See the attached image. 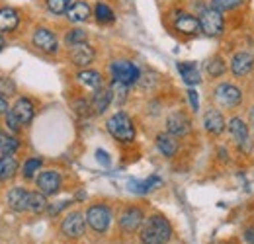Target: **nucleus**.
<instances>
[{"label":"nucleus","mask_w":254,"mask_h":244,"mask_svg":"<svg viewBox=\"0 0 254 244\" xmlns=\"http://www.w3.org/2000/svg\"><path fill=\"white\" fill-rule=\"evenodd\" d=\"M172 237V227L162 215H151L141 225V243L143 244H166Z\"/></svg>","instance_id":"f257e3e1"},{"label":"nucleus","mask_w":254,"mask_h":244,"mask_svg":"<svg viewBox=\"0 0 254 244\" xmlns=\"http://www.w3.org/2000/svg\"><path fill=\"white\" fill-rule=\"evenodd\" d=\"M108 131L114 139L122 141V143H131L135 139V127H133V122L131 118L124 114V112H118L114 114L110 120H108Z\"/></svg>","instance_id":"f03ea898"},{"label":"nucleus","mask_w":254,"mask_h":244,"mask_svg":"<svg viewBox=\"0 0 254 244\" xmlns=\"http://www.w3.org/2000/svg\"><path fill=\"white\" fill-rule=\"evenodd\" d=\"M199 28L205 35L209 37H217L223 33L225 28V20H223V12L215 10V8H203L199 12Z\"/></svg>","instance_id":"7ed1b4c3"},{"label":"nucleus","mask_w":254,"mask_h":244,"mask_svg":"<svg viewBox=\"0 0 254 244\" xmlns=\"http://www.w3.org/2000/svg\"><path fill=\"white\" fill-rule=\"evenodd\" d=\"M86 223L96 233H106L112 223V211L108 205H92L86 211Z\"/></svg>","instance_id":"20e7f679"},{"label":"nucleus","mask_w":254,"mask_h":244,"mask_svg":"<svg viewBox=\"0 0 254 244\" xmlns=\"http://www.w3.org/2000/svg\"><path fill=\"white\" fill-rule=\"evenodd\" d=\"M110 72H112L114 80H122V82H126L129 86L139 82V78H141L139 68L129 61H114L110 64Z\"/></svg>","instance_id":"39448f33"},{"label":"nucleus","mask_w":254,"mask_h":244,"mask_svg":"<svg viewBox=\"0 0 254 244\" xmlns=\"http://www.w3.org/2000/svg\"><path fill=\"white\" fill-rule=\"evenodd\" d=\"M84 229H86V215H82L80 211L68 213L61 223V233L66 239H80L84 235Z\"/></svg>","instance_id":"423d86ee"},{"label":"nucleus","mask_w":254,"mask_h":244,"mask_svg":"<svg viewBox=\"0 0 254 244\" xmlns=\"http://www.w3.org/2000/svg\"><path fill=\"white\" fill-rule=\"evenodd\" d=\"M215 100H217L219 106L231 110V108H237V106L241 104L243 92H241V88H237L235 84L223 82V84H219V86L215 88Z\"/></svg>","instance_id":"0eeeda50"},{"label":"nucleus","mask_w":254,"mask_h":244,"mask_svg":"<svg viewBox=\"0 0 254 244\" xmlns=\"http://www.w3.org/2000/svg\"><path fill=\"white\" fill-rule=\"evenodd\" d=\"M32 41L41 53H47V55H53L59 49V41H57L55 33L51 30H47V28H37L33 31Z\"/></svg>","instance_id":"6e6552de"},{"label":"nucleus","mask_w":254,"mask_h":244,"mask_svg":"<svg viewBox=\"0 0 254 244\" xmlns=\"http://www.w3.org/2000/svg\"><path fill=\"white\" fill-rule=\"evenodd\" d=\"M37 189L41 191V193H45V195H55L57 191H59V187H61V174L57 172V170H45V172H41L39 176H37Z\"/></svg>","instance_id":"1a4fd4ad"},{"label":"nucleus","mask_w":254,"mask_h":244,"mask_svg":"<svg viewBox=\"0 0 254 244\" xmlns=\"http://www.w3.org/2000/svg\"><path fill=\"white\" fill-rule=\"evenodd\" d=\"M145 221V215L139 207H127L124 213L120 215V227L124 233H135L137 229H141Z\"/></svg>","instance_id":"9d476101"},{"label":"nucleus","mask_w":254,"mask_h":244,"mask_svg":"<svg viewBox=\"0 0 254 244\" xmlns=\"http://www.w3.org/2000/svg\"><path fill=\"white\" fill-rule=\"evenodd\" d=\"M166 131L174 137H182L190 131V120L184 112H172L166 118Z\"/></svg>","instance_id":"9b49d317"},{"label":"nucleus","mask_w":254,"mask_h":244,"mask_svg":"<svg viewBox=\"0 0 254 244\" xmlns=\"http://www.w3.org/2000/svg\"><path fill=\"white\" fill-rule=\"evenodd\" d=\"M254 68V57L249 51H239L233 59H231V70L235 76H247L251 74Z\"/></svg>","instance_id":"f8f14e48"},{"label":"nucleus","mask_w":254,"mask_h":244,"mask_svg":"<svg viewBox=\"0 0 254 244\" xmlns=\"http://www.w3.org/2000/svg\"><path fill=\"white\" fill-rule=\"evenodd\" d=\"M28 203H30V191H26L24 187H12L8 191V205L12 211H28Z\"/></svg>","instance_id":"ddd939ff"},{"label":"nucleus","mask_w":254,"mask_h":244,"mask_svg":"<svg viewBox=\"0 0 254 244\" xmlns=\"http://www.w3.org/2000/svg\"><path fill=\"white\" fill-rule=\"evenodd\" d=\"M70 59L76 66H88L94 61V49L88 43H78L70 47Z\"/></svg>","instance_id":"4468645a"},{"label":"nucleus","mask_w":254,"mask_h":244,"mask_svg":"<svg viewBox=\"0 0 254 244\" xmlns=\"http://www.w3.org/2000/svg\"><path fill=\"white\" fill-rule=\"evenodd\" d=\"M227 127H229V135H231V139L235 143L243 145V143L249 141V125L245 123L243 118H231Z\"/></svg>","instance_id":"2eb2a0df"},{"label":"nucleus","mask_w":254,"mask_h":244,"mask_svg":"<svg viewBox=\"0 0 254 244\" xmlns=\"http://www.w3.org/2000/svg\"><path fill=\"white\" fill-rule=\"evenodd\" d=\"M203 125H205V131H207V133H211V135H221L223 131H225V127H227V122H225V118L221 116V112L209 110V112H205V116H203Z\"/></svg>","instance_id":"dca6fc26"},{"label":"nucleus","mask_w":254,"mask_h":244,"mask_svg":"<svg viewBox=\"0 0 254 244\" xmlns=\"http://www.w3.org/2000/svg\"><path fill=\"white\" fill-rule=\"evenodd\" d=\"M12 114L16 116V120L20 122V125H30L33 120V104L28 100V98H20L14 108H12Z\"/></svg>","instance_id":"f3484780"},{"label":"nucleus","mask_w":254,"mask_h":244,"mask_svg":"<svg viewBox=\"0 0 254 244\" xmlns=\"http://www.w3.org/2000/svg\"><path fill=\"white\" fill-rule=\"evenodd\" d=\"M174 28L180 31V33H184V35H195L197 31H201V28H199V18H195L191 14H180L176 18V22H174Z\"/></svg>","instance_id":"a211bd4d"},{"label":"nucleus","mask_w":254,"mask_h":244,"mask_svg":"<svg viewBox=\"0 0 254 244\" xmlns=\"http://www.w3.org/2000/svg\"><path fill=\"white\" fill-rule=\"evenodd\" d=\"M66 18L72 22V24H82L90 18V6L82 0H76L70 4V8L66 10Z\"/></svg>","instance_id":"6ab92c4d"},{"label":"nucleus","mask_w":254,"mask_h":244,"mask_svg":"<svg viewBox=\"0 0 254 244\" xmlns=\"http://www.w3.org/2000/svg\"><path fill=\"white\" fill-rule=\"evenodd\" d=\"M157 147H159V151L162 153V156L172 158L176 154V151H178V141L170 133H159L157 135Z\"/></svg>","instance_id":"aec40b11"},{"label":"nucleus","mask_w":254,"mask_h":244,"mask_svg":"<svg viewBox=\"0 0 254 244\" xmlns=\"http://www.w3.org/2000/svg\"><path fill=\"white\" fill-rule=\"evenodd\" d=\"M20 24V16L14 8H0V31H14Z\"/></svg>","instance_id":"412c9836"},{"label":"nucleus","mask_w":254,"mask_h":244,"mask_svg":"<svg viewBox=\"0 0 254 244\" xmlns=\"http://www.w3.org/2000/svg\"><path fill=\"white\" fill-rule=\"evenodd\" d=\"M178 72L182 74L184 82L188 86H195L201 82V76H199V68L193 64V62H178Z\"/></svg>","instance_id":"4be33fe9"},{"label":"nucleus","mask_w":254,"mask_h":244,"mask_svg":"<svg viewBox=\"0 0 254 244\" xmlns=\"http://www.w3.org/2000/svg\"><path fill=\"white\" fill-rule=\"evenodd\" d=\"M112 104V90L108 88H98L92 96V110L94 114H104Z\"/></svg>","instance_id":"5701e85b"},{"label":"nucleus","mask_w":254,"mask_h":244,"mask_svg":"<svg viewBox=\"0 0 254 244\" xmlns=\"http://www.w3.org/2000/svg\"><path fill=\"white\" fill-rule=\"evenodd\" d=\"M18 172V160L14 156H0V182L12 180Z\"/></svg>","instance_id":"b1692460"},{"label":"nucleus","mask_w":254,"mask_h":244,"mask_svg":"<svg viewBox=\"0 0 254 244\" xmlns=\"http://www.w3.org/2000/svg\"><path fill=\"white\" fill-rule=\"evenodd\" d=\"M76 78H78L80 84H84V86L90 88V90L102 88V76H100V72H96V70H80V72L76 74Z\"/></svg>","instance_id":"393cba45"},{"label":"nucleus","mask_w":254,"mask_h":244,"mask_svg":"<svg viewBox=\"0 0 254 244\" xmlns=\"http://www.w3.org/2000/svg\"><path fill=\"white\" fill-rule=\"evenodd\" d=\"M162 180L157 178V176H151L149 180H145V182H137V180H131V182L127 183L129 185V191H135V193H149L151 189H157Z\"/></svg>","instance_id":"a878e982"},{"label":"nucleus","mask_w":254,"mask_h":244,"mask_svg":"<svg viewBox=\"0 0 254 244\" xmlns=\"http://www.w3.org/2000/svg\"><path fill=\"white\" fill-rule=\"evenodd\" d=\"M49 203H47V195L41 193L39 189L37 191H30V203H28V211L32 213H41V211H47Z\"/></svg>","instance_id":"bb28decb"},{"label":"nucleus","mask_w":254,"mask_h":244,"mask_svg":"<svg viewBox=\"0 0 254 244\" xmlns=\"http://www.w3.org/2000/svg\"><path fill=\"white\" fill-rule=\"evenodd\" d=\"M18 147H20V143L16 137L0 135V156H12L18 151Z\"/></svg>","instance_id":"cd10ccee"},{"label":"nucleus","mask_w":254,"mask_h":244,"mask_svg":"<svg viewBox=\"0 0 254 244\" xmlns=\"http://www.w3.org/2000/svg\"><path fill=\"white\" fill-rule=\"evenodd\" d=\"M94 16L98 20V24H112L116 20V14L112 12V8L108 4H96V10H94Z\"/></svg>","instance_id":"c85d7f7f"},{"label":"nucleus","mask_w":254,"mask_h":244,"mask_svg":"<svg viewBox=\"0 0 254 244\" xmlns=\"http://www.w3.org/2000/svg\"><path fill=\"white\" fill-rule=\"evenodd\" d=\"M112 100L116 102V104H124L127 100V92H129V84L126 82H122V80H114L112 82Z\"/></svg>","instance_id":"c756f323"},{"label":"nucleus","mask_w":254,"mask_h":244,"mask_svg":"<svg viewBox=\"0 0 254 244\" xmlns=\"http://www.w3.org/2000/svg\"><path fill=\"white\" fill-rule=\"evenodd\" d=\"M205 70H207V74H209V76L217 78V76H223V74H225L227 64H225V61H223L221 57H213V59H209V61H207Z\"/></svg>","instance_id":"7c9ffc66"},{"label":"nucleus","mask_w":254,"mask_h":244,"mask_svg":"<svg viewBox=\"0 0 254 244\" xmlns=\"http://www.w3.org/2000/svg\"><path fill=\"white\" fill-rule=\"evenodd\" d=\"M86 39H88V33L84 30H70L66 33V37H64V43L68 45V47H72V45H78V43H86Z\"/></svg>","instance_id":"2f4dec72"},{"label":"nucleus","mask_w":254,"mask_h":244,"mask_svg":"<svg viewBox=\"0 0 254 244\" xmlns=\"http://www.w3.org/2000/svg\"><path fill=\"white\" fill-rule=\"evenodd\" d=\"M45 4H47V10L53 14H66L72 0H45Z\"/></svg>","instance_id":"473e14b6"},{"label":"nucleus","mask_w":254,"mask_h":244,"mask_svg":"<svg viewBox=\"0 0 254 244\" xmlns=\"http://www.w3.org/2000/svg\"><path fill=\"white\" fill-rule=\"evenodd\" d=\"M243 0H209V6L219 10V12H227V10H235L237 6H241Z\"/></svg>","instance_id":"72a5a7b5"},{"label":"nucleus","mask_w":254,"mask_h":244,"mask_svg":"<svg viewBox=\"0 0 254 244\" xmlns=\"http://www.w3.org/2000/svg\"><path fill=\"white\" fill-rule=\"evenodd\" d=\"M41 168V158H30V160H26V164H24V168H22V174H24V178H33L35 176V172Z\"/></svg>","instance_id":"f704fd0d"},{"label":"nucleus","mask_w":254,"mask_h":244,"mask_svg":"<svg viewBox=\"0 0 254 244\" xmlns=\"http://www.w3.org/2000/svg\"><path fill=\"white\" fill-rule=\"evenodd\" d=\"M6 125H8V129H10L12 133H18V131H20V127H22V125H20V122L16 120V116L12 114V110L6 114Z\"/></svg>","instance_id":"c9c22d12"},{"label":"nucleus","mask_w":254,"mask_h":244,"mask_svg":"<svg viewBox=\"0 0 254 244\" xmlns=\"http://www.w3.org/2000/svg\"><path fill=\"white\" fill-rule=\"evenodd\" d=\"M14 92H16V86H14V82H12L10 78H0V94L10 96V94H14Z\"/></svg>","instance_id":"e433bc0d"},{"label":"nucleus","mask_w":254,"mask_h":244,"mask_svg":"<svg viewBox=\"0 0 254 244\" xmlns=\"http://www.w3.org/2000/svg\"><path fill=\"white\" fill-rule=\"evenodd\" d=\"M66 205H70V201H59L57 205H49L47 207V215H51V217H55V215H59L63 211Z\"/></svg>","instance_id":"4c0bfd02"},{"label":"nucleus","mask_w":254,"mask_h":244,"mask_svg":"<svg viewBox=\"0 0 254 244\" xmlns=\"http://www.w3.org/2000/svg\"><path fill=\"white\" fill-rule=\"evenodd\" d=\"M188 98H190V104L191 108H193V112H197L199 110V98H197V92L195 90H188Z\"/></svg>","instance_id":"58836bf2"},{"label":"nucleus","mask_w":254,"mask_h":244,"mask_svg":"<svg viewBox=\"0 0 254 244\" xmlns=\"http://www.w3.org/2000/svg\"><path fill=\"white\" fill-rule=\"evenodd\" d=\"M243 239L247 244H254V227H247L243 231Z\"/></svg>","instance_id":"ea45409f"},{"label":"nucleus","mask_w":254,"mask_h":244,"mask_svg":"<svg viewBox=\"0 0 254 244\" xmlns=\"http://www.w3.org/2000/svg\"><path fill=\"white\" fill-rule=\"evenodd\" d=\"M96 156H98V160H100L104 166H110V158H108V153H104V151H96Z\"/></svg>","instance_id":"a19ab883"},{"label":"nucleus","mask_w":254,"mask_h":244,"mask_svg":"<svg viewBox=\"0 0 254 244\" xmlns=\"http://www.w3.org/2000/svg\"><path fill=\"white\" fill-rule=\"evenodd\" d=\"M8 112H10L8 102H6V98H4V96H0V114H8Z\"/></svg>","instance_id":"79ce46f5"},{"label":"nucleus","mask_w":254,"mask_h":244,"mask_svg":"<svg viewBox=\"0 0 254 244\" xmlns=\"http://www.w3.org/2000/svg\"><path fill=\"white\" fill-rule=\"evenodd\" d=\"M4 47V37H2V33H0V49Z\"/></svg>","instance_id":"37998d69"},{"label":"nucleus","mask_w":254,"mask_h":244,"mask_svg":"<svg viewBox=\"0 0 254 244\" xmlns=\"http://www.w3.org/2000/svg\"><path fill=\"white\" fill-rule=\"evenodd\" d=\"M253 120H254V108H253Z\"/></svg>","instance_id":"c03bdc74"}]
</instances>
